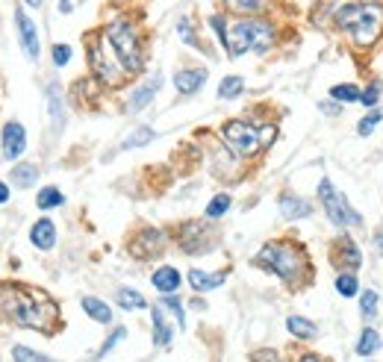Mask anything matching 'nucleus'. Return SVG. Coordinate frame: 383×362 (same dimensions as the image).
Masks as SVG:
<instances>
[{
  "instance_id": "30",
  "label": "nucleus",
  "mask_w": 383,
  "mask_h": 362,
  "mask_svg": "<svg viewBox=\"0 0 383 362\" xmlns=\"http://www.w3.org/2000/svg\"><path fill=\"white\" fill-rule=\"evenodd\" d=\"M336 292L342 295V298H354L360 292V283H357V277H354V271H342L336 277Z\"/></svg>"
},
{
  "instance_id": "18",
  "label": "nucleus",
  "mask_w": 383,
  "mask_h": 362,
  "mask_svg": "<svg viewBox=\"0 0 383 362\" xmlns=\"http://www.w3.org/2000/svg\"><path fill=\"white\" fill-rule=\"evenodd\" d=\"M186 280H189V286L195 288V292H212V288H218L227 280V274L224 271L209 274V271H201V268H192Z\"/></svg>"
},
{
  "instance_id": "11",
  "label": "nucleus",
  "mask_w": 383,
  "mask_h": 362,
  "mask_svg": "<svg viewBox=\"0 0 383 362\" xmlns=\"http://www.w3.org/2000/svg\"><path fill=\"white\" fill-rule=\"evenodd\" d=\"M162 248H165V236L160 233V230H145V233L130 242V253L136 259H151V256H157Z\"/></svg>"
},
{
  "instance_id": "31",
  "label": "nucleus",
  "mask_w": 383,
  "mask_h": 362,
  "mask_svg": "<svg viewBox=\"0 0 383 362\" xmlns=\"http://www.w3.org/2000/svg\"><path fill=\"white\" fill-rule=\"evenodd\" d=\"M62 192L56 189V186H48V189H41L39 192V197H36V204H39V209H53V207H62Z\"/></svg>"
},
{
  "instance_id": "15",
  "label": "nucleus",
  "mask_w": 383,
  "mask_h": 362,
  "mask_svg": "<svg viewBox=\"0 0 383 362\" xmlns=\"http://www.w3.org/2000/svg\"><path fill=\"white\" fill-rule=\"evenodd\" d=\"M204 83H207V71L204 68H186V71H177V74H174V89L180 95H195Z\"/></svg>"
},
{
  "instance_id": "45",
  "label": "nucleus",
  "mask_w": 383,
  "mask_h": 362,
  "mask_svg": "<svg viewBox=\"0 0 383 362\" xmlns=\"http://www.w3.org/2000/svg\"><path fill=\"white\" fill-rule=\"evenodd\" d=\"M60 12H65V15L71 12V4H68V0H62V4H60Z\"/></svg>"
},
{
  "instance_id": "21",
  "label": "nucleus",
  "mask_w": 383,
  "mask_h": 362,
  "mask_svg": "<svg viewBox=\"0 0 383 362\" xmlns=\"http://www.w3.org/2000/svg\"><path fill=\"white\" fill-rule=\"evenodd\" d=\"M48 112H50L53 130L60 133L62 124H65V112H62V95H60V85H56V83L48 85Z\"/></svg>"
},
{
  "instance_id": "20",
  "label": "nucleus",
  "mask_w": 383,
  "mask_h": 362,
  "mask_svg": "<svg viewBox=\"0 0 383 362\" xmlns=\"http://www.w3.org/2000/svg\"><path fill=\"white\" fill-rule=\"evenodd\" d=\"M280 212H283V218H307V215L313 212V207H309L304 197H298L292 192H283L280 195Z\"/></svg>"
},
{
  "instance_id": "28",
  "label": "nucleus",
  "mask_w": 383,
  "mask_h": 362,
  "mask_svg": "<svg viewBox=\"0 0 383 362\" xmlns=\"http://www.w3.org/2000/svg\"><path fill=\"white\" fill-rule=\"evenodd\" d=\"M116 300H118V307H124V309H145L148 307L145 298H141L136 288H118Z\"/></svg>"
},
{
  "instance_id": "42",
  "label": "nucleus",
  "mask_w": 383,
  "mask_h": 362,
  "mask_svg": "<svg viewBox=\"0 0 383 362\" xmlns=\"http://www.w3.org/2000/svg\"><path fill=\"white\" fill-rule=\"evenodd\" d=\"M253 362H283L277 351H253Z\"/></svg>"
},
{
  "instance_id": "22",
  "label": "nucleus",
  "mask_w": 383,
  "mask_h": 362,
  "mask_svg": "<svg viewBox=\"0 0 383 362\" xmlns=\"http://www.w3.org/2000/svg\"><path fill=\"white\" fill-rule=\"evenodd\" d=\"M83 312H86L89 318H95L97 324H109L112 321V309L106 307L101 298H92V295L83 298Z\"/></svg>"
},
{
  "instance_id": "3",
  "label": "nucleus",
  "mask_w": 383,
  "mask_h": 362,
  "mask_svg": "<svg viewBox=\"0 0 383 362\" xmlns=\"http://www.w3.org/2000/svg\"><path fill=\"white\" fill-rule=\"evenodd\" d=\"M336 27L351 36V45L357 50H368L383 33V4L368 0V4H348L336 12Z\"/></svg>"
},
{
  "instance_id": "40",
  "label": "nucleus",
  "mask_w": 383,
  "mask_h": 362,
  "mask_svg": "<svg viewBox=\"0 0 383 362\" xmlns=\"http://www.w3.org/2000/svg\"><path fill=\"white\" fill-rule=\"evenodd\" d=\"M68 62H71V48H68V45H56V48H53V65L62 68V65H68Z\"/></svg>"
},
{
  "instance_id": "19",
  "label": "nucleus",
  "mask_w": 383,
  "mask_h": 362,
  "mask_svg": "<svg viewBox=\"0 0 383 362\" xmlns=\"http://www.w3.org/2000/svg\"><path fill=\"white\" fill-rule=\"evenodd\" d=\"M151 318H153V344H157V347H168V344H172L174 330H172V324L165 321V315H162V303H157V307H151Z\"/></svg>"
},
{
  "instance_id": "29",
  "label": "nucleus",
  "mask_w": 383,
  "mask_h": 362,
  "mask_svg": "<svg viewBox=\"0 0 383 362\" xmlns=\"http://www.w3.org/2000/svg\"><path fill=\"white\" fill-rule=\"evenodd\" d=\"M242 92H245V80L242 77H224L218 83V97H224V100H233Z\"/></svg>"
},
{
  "instance_id": "4",
  "label": "nucleus",
  "mask_w": 383,
  "mask_h": 362,
  "mask_svg": "<svg viewBox=\"0 0 383 362\" xmlns=\"http://www.w3.org/2000/svg\"><path fill=\"white\" fill-rule=\"evenodd\" d=\"M221 45L227 48V53L233 56H242V53H265L268 48L274 45V24L265 21V18H242V21H233L227 27V33L221 39Z\"/></svg>"
},
{
  "instance_id": "23",
  "label": "nucleus",
  "mask_w": 383,
  "mask_h": 362,
  "mask_svg": "<svg viewBox=\"0 0 383 362\" xmlns=\"http://www.w3.org/2000/svg\"><path fill=\"white\" fill-rule=\"evenodd\" d=\"M286 330L292 333L295 339H316L319 336V327L309 321V318H301V315H289L286 318Z\"/></svg>"
},
{
  "instance_id": "24",
  "label": "nucleus",
  "mask_w": 383,
  "mask_h": 362,
  "mask_svg": "<svg viewBox=\"0 0 383 362\" xmlns=\"http://www.w3.org/2000/svg\"><path fill=\"white\" fill-rule=\"evenodd\" d=\"M224 6L236 12V15H260V12L268 9V0H224Z\"/></svg>"
},
{
  "instance_id": "34",
  "label": "nucleus",
  "mask_w": 383,
  "mask_h": 362,
  "mask_svg": "<svg viewBox=\"0 0 383 362\" xmlns=\"http://www.w3.org/2000/svg\"><path fill=\"white\" fill-rule=\"evenodd\" d=\"M12 356H15V362H53L50 356L36 354V351H30V347H24V344H15V347H12Z\"/></svg>"
},
{
  "instance_id": "25",
  "label": "nucleus",
  "mask_w": 383,
  "mask_h": 362,
  "mask_svg": "<svg viewBox=\"0 0 383 362\" xmlns=\"http://www.w3.org/2000/svg\"><path fill=\"white\" fill-rule=\"evenodd\" d=\"M9 180L15 189H33V183L39 180V168L36 165H15L9 174Z\"/></svg>"
},
{
  "instance_id": "9",
  "label": "nucleus",
  "mask_w": 383,
  "mask_h": 362,
  "mask_svg": "<svg viewBox=\"0 0 383 362\" xmlns=\"http://www.w3.org/2000/svg\"><path fill=\"white\" fill-rule=\"evenodd\" d=\"M177 244L183 253H207L216 248V233L204 224V221H186L180 227V236H177Z\"/></svg>"
},
{
  "instance_id": "43",
  "label": "nucleus",
  "mask_w": 383,
  "mask_h": 362,
  "mask_svg": "<svg viewBox=\"0 0 383 362\" xmlns=\"http://www.w3.org/2000/svg\"><path fill=\"white\" fill-rule=\"evenodd\" d=\"M6 200H9V189H6V183L0 180V204H6Z\"/></svg>"
},
{
  "instance_id": "33",
  "label": "nucleus",
  "mask_w": 383,
  "mask_h": 362,
  "mask_svg": "<svg viewBox=\"0 0 383 362\" xmlns=\"http://www.w3.org/2000/svg\"><path fill=\"white\" fill-rule=\"evenodd\" d=\"M153 139H157V133H153L151 127H139V130H133V133L127 136L124 148H145V144L153 141Z\"/></svg>"
},
{
  "instance_id": "17",
  "label": "nucleus",
  "mask_w": 383,
  "mask_h": 362,
  "mask_svg": "<svg viewBox=\"0 0 383 362\" xmlns=\"http://www.w3.org/2000/svg\"><path fill=\"white\" fill-rule=\"evenodd\" d=\"M30 242L36 244L39 251H50L56 244V224L50 218H39L30 230Z\"/></svg>"
},
{
  "instance_id": "27",
  "label": "nucleus",
  "mask_w": 383,
  "mask_h": 362,
  "mask_svg": "<svg viewBox=\"0 0 383 362\" xmlns=\"http://www.w3.org/2000/svg\"><path fill=\"white\" fill-rule=\"evenodd\" d=\"M360 95L363 92L354 83H342V85H333V89H330V97L336 100V104H357Z\"/></svg>"
},
{
  "instance_id": "8",
  "label": "nucleus",
  "mask_w": 383,
  "mask_h": 362,
  "mask_svg": "<svg viewBox=\"0 0 383 362\" xmlns=\"http://www.w3.org/2000/svg\"><path fill=\"white\" fill-rule=\"evenodd\" d=\"M319 197H321V207H324V212H328V218L336 227H357V224H363V215L348 204L342 192L333 189L330 180L319 183Z\"/></svg>"
},
{
  "instance_id": "36",
  "label": "nucleus",
  "mask_w": 383,
  "mask_h": 362,
  "mask_svg": "<svg viewBox=\"0 0 383 362\" xmlns=\"http://www.w3.org/2000/svg\"><path fill=\"white\" fill-rule=\"evenodd\" d=\"M360 312H363L365 318H372V315L377 312V292H375V288H365V292H363V298H360Z\"/></svg>"
},
{
  "instance_id": "13",
  "label": "nucleus",
  "mask_w": 383,
  "mask_h": 362,
  "mask_svg": "<svg viewBox=\"0 0 383 362\" xmlns=\"http://www.w3.org/2000/svg\"><path fill=\"white\" fill-rule=\"evenodd\" d=\"M0 148H4L6 159H18L24 153V148H27V130L18 121H9L4 127V144H0Z\"/></svg>"
},
{
  "instance_id": "35",
  "label": "nucleus",
  "mask_w": 383,
  "mask_h": 362,
  "mask_svg": "<svg viewBox=\"0 0 383 362\" xmlns=\"http://www.w3.org/2000/svg\"><path fill=\"white\" fill-rule=\"evenodd\" d=\"M380 121H383V112L372 109V112H368L365 118H363V121L357 124V133H360V136H372V133H375V127H377Z\"/></svg>"
},
{
  "instance_id": "14",
  "label": "nucleus",
  "mask_w": 383,
  "mask_h": 362,
  "mask_svg": "<svg viewBox=\"0 0 383 362\" xmlns=\"http://www.w3.org/2000/svg\"><path fill=\"white\" fill-rule=\"evenodd\" d=\"M160 85H162V74H153V77H148L145 83L139 85V89L130 95V100H127V112H139V109H145L153 97H157V92H160Z\"/></svg>"
},
{
  "instance_id": "46",
  "label": "nucleus",
  "mask_w": 383,
  "mask_h": 362,
  "mask_svg": "<svg viewBox=\"0 0 383 362\" xmlns=\"http://www.w3.org/2000/svg\"><path fill=\"white\" fill-rule=\"evenodd\" d=\"M27 4H30V6L36 9V6H41V0H27Z\"/></svg>"
},
{
  "instance_id": "6",
  "label": "nucleus",
  "mask_w": 383,
  "mask_h": 362,
  "mask_svg": "<svg viewBox=\"0 0 383 362\" xmlns=\"http://www.w3.org/2000/svg\"><path fill=\"white\" fill-rule=\"evenodd\" d=\"M104 39L109 41L112 53L118 56V62L124 65L127 74H136V71H141L145 60H141L139 36H136L130 21H112V24H106L104 27Z\"/></svg>"
},
{
  "instance_id": "32",
  "label": "nucleus",
  "mask_w": 383,
  "mask_h": 362,
  "mask_svg": "<svg viewBox=\"0 0 383 362\" xmlns=\"http://www.w3.org/2000/svg\"><path fill=\"white\" fill-rule=\"evenodd\" d=\"M227 209H230V195L221 192V195H216V197H212L209 204H207V218L216 221V218H221Z\"/></svg>"
},
{
  "instance_id": "10",
  "label": "nucleus",
  "mask_w": 383,
  "mask_h": 362,
  "mask_svg": "<svg viewBox=\"0 0 383 362\" xmlns=\"http://www.w3.org/2000/svg\"><path fill=\"white\" fill-rule=\"evenodd\" d=\"M15 24H18V39H21V48L27 53V60H39V33H36V24L27 18V12L18 6L15 9Z\"/></svg>"
},
{
  "instance_id": "41",
  "label": "nucleus",
  "mask_w": 383,
  "mask_h": 362,
  "mask_svg": "<svg viewBox=\"0 0 383 362\" xmlns=\"http://www.w3.org/2000/svg\"><path fill=\"white\" fill-rule=\"evenodd\" d=\"M124 336H127V330H124V327H118V330H116V333H112V336H109V339L104 342V347H101V356H104V354H109V351H112V347H116V344H118V342H121Z\"/></svg>"
},
{
  "instance_id": "7",
  "label": "nucleus",
  "mask_w": 383,
  "mask_h": 362,
  "mask_svg": "<svg viewBox=\"0 0 383 362\" xmlns=\"http://www.w3.org/2000/svg\"><path fill=\"white\" fill-rule=\"evenodd\" d=\"M89 65H92V71H95V77L101 80L104 85H109V89L121 85L124 77H127L124 65L118 62V56L112 53L109 41L104 39V30L95 33V36H89Z\"/></svg>"
},
{
  "instance_id": "37",
  "label": "nucleus",
  "mask_w": 383,
  "mask_h": 362,
  "mask_svg": "<svg viewBox=\"0 0 383 362\" xmlns=\"http://www.w3.org/2000/svg\"><path fill=\"white\" fill-rule=\"evenodd\" d=\"M380 92H383V85H380V83H372V85H368V89L360 95V104H363V106H377Z\"/></svg>"
},
{
  "instance_id": "1",
  "label": "nucleus",
  "mask_w": 383,
  "mask_h": 362,
  "mask_svg": "<svg viewBox=\"0 0 383 362\" xmlns=\"http://www.w3.org/2000/svg\"><path fill=\"white\" fill-rule=\"evenodd\" d=\"M0 318L21 327H33L41 333H53L56 321V307L33 288L0 283Z\"/></svg>"
},
{
  "instance_id": "44",
  "label": "nucleus",
  "mask_w": 383,
  "mask_h": 362,
  "mask_svg": "<svg viewBox=\"0 0 383 362\" xmlns=\"http://www.w3.org/2000/svg\"><path fill=\"white\" fill-rule=\"evenodd\" d=\"M298 362H321V359H319V356H316V354H304V356H301V359H298Z\"/></svg>"
},
{
  "instance_id": "39",
  "label": "nucleus",
  "mask_w": 383,
  "mask_h": 362,
  "mask_svg": "<svg viewBox=\"0 0 383 362\" xmlns=\"http://www.w3.org/2000/svg\"><path fill=\"white\" fill-rule=\"evenodd\" d=\"M177 36H180L183 41H186V45H192V48H197V39H195V33H192V24H189L186 18H183V21L177 24Z\"/></svg>"
},
{
  "instance_id": "16",
  "label": "nucleus",
  "mask_w": 383,
  "mask_h": 362,
  "mask_svg": "<svg viewBox=\"0 0 383 362\" xmlns=\"http://www.w3.org/2000/svg\"><path fill=\"white\" fill-rule=\"evenodd\" d=\"M153 288L162 295H174L177 288H180V271L174 265H160L157 271H153V277H151Z\"/></svg>"
},
{
  "instance_id": "5",
  "label": "nucleus",
  "mask_w": 383,
  "mask_h": 362,
  "mask_svg": "<svg viewBox=\"0 0 383 362\" xmlns=\"http://www.w3.org/2000/svg\"><path fill=\"white\" fill-rule=\"evenodd\" d=\"M221 136L227 141V148L239 156H253L260 153L263 148L274 141L277 136V127L268 124V127H253L251 121H227L221 127Z\"/></svg>"
},
{
  "instance_id": "2",
  "label": "nucleus",
  "mask_w": 383,
  "mask_h": 362,
  "mask_svg": "<svg viewBox=\"0 0 383 362\" xmlns=\"http://www.w3.org/2000/svg\"><path fill=\"white\" fill-rule=\"evenodd\" d=\"M257 265L277 274V277L289 286H304L307 280H313V268H309L304 248L295 242H286V239L265 242L257 253Z\"/></svg>"
},
{
  "instance_id": "12",
  "label": "nucleus",
  "mask_w": 383,
  "mask_h": 362,
  "mask_svg": "<svg viewBox=\"0 0 383 362\" xmlns=\"http://www.w3.org/2000/svg\"><path fill=\"white\" fill-rule=\"evenodd\" d=\"M333 259H336L339 268H348V271H357L360 263H363L360 248H357V244H354V239H348V236H339V239H336V244H333Z\"/></svg>"
},
{
  "instance_id": "47",
  "label": "nucleus",
  "mask_w": 383,
  "mask_h": 362,
  "mask_svg": "<svg viewBox=\"0 0 383 362\" xmlns=\"http://www.w3.org/2000/svg\"><path fill=\"white\" fill-rule=\"evenodd\" d=\"M380 251H383V239H380Z\"/></svg>"
},
{
  "instance_id": "26",
  "label": "nucleus",
  "mask_w": 383,
  "mask_h": 362,
  "mask_svg": "<svg viewBox=\"0 0 383 362\" xmlns=\"http://www.w3.org/2000/svg\"><path fill=\"white\" fill-rule=\"evenodd\" d=\"M380 351V336H377V330H363V336H360V342H357V354L360 356H372V354H377Z\"/></svg>"
},
{
  "instance_id": "38",
  "label": "nucleus",
  "mask_w": 383,
  "mask_h": 362,
  "mask_svg": "<svg viewBox=\"0 0 383 362\" xmlns=\"http://www.w3.org/2000/svg\"><path fill=\"white\" fill-rule=\"evenodd\" d=\"M162 307H168V309H172L174 312V318H177V324L183 327V324H186V315H183V303L174 298V295H165V300H162Z\"/></svg>"
}]
</instances>
